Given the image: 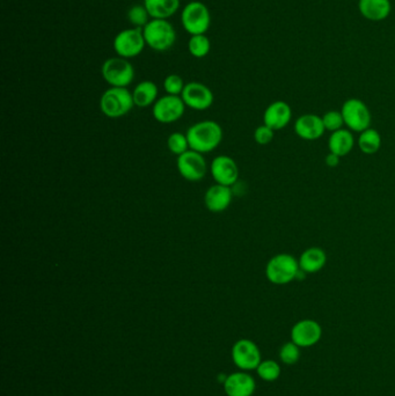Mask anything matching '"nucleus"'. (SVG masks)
I'll list each match as a JSON object with an SVG mask.
<instances>
[{"instance_id": "obj_29", "label": "nucleus", "mask_w": 395, "mask_h": 396, "mask_svg": "<svg viewBox=\"0 0 395 396\" xmlns=\"http://www.w3.org/2000/svg\"><path fill=\"white\" fill-rule=\"evenodd\" d=\"M150 14L144 5H135L128 12V20L135 28H144L149 24Z\"/></svg>"}, {"instance_id": "obj_10", "label": "nucleus", "mask_w": 395, "mask_h": 396, "mask_svg": "<svg viewBox=\"0 0 395 396\" xmlns=\"http://www.w3.org/2000/svg\"><path fill=\"white\" fill-rule=\"evenodd\" d=\"M185 109L186 105L181 96L167 94L159 98L153 105L152 115L158 122L168 124L179 121L185 114Z\"/></svg>"}, {"instance_id": "obj_17", "label": "nucleus", "mask_w": 395, "mask_h": 396, "mask_svg": "<svg viewBox=\"0 0 395 396\" xmlns=\"http://www.w3.org/2000/svg\"><path fill=\"white\" fill-rule=\"evenodd\" d=\"M324 131L322 117L315 114H304L294 122V132L304 140H317L324 135Z\"/></svg>"}, {"instance_id": "obj_20", "label": "nucleus", "mask_w": 395, "mask_h": 396, "mask_svg": "<svg viewBox=\"0 0 395 396\" xmlns=\"http://www.w3.org/2000/svg\"><path fill=\"white\" fill-rule=\"evenodd\" d=\"M298 262L301 270L304 271L305 274H317L322 270L327 263V254L324 249L319 247L308 248L301 253Z\"/></svg>"}, {"instance_id": "obj_3", "label": "nucleus", "mask_w": 395, "mask_h": 396, "mask_svg": "<svg viewBox=\"0 0 395 396\" xmlns=\"http://www.w3.org/2000/svg\"><path fill=\"white\" fill-rule=\"evenodd\" d=\"M301 271L297 258L290 254H277L268 261L266 277L271 284L287 285L297 279Z\"/></svg>"}, {"instance_id": "obj_14", "label": "nucleus", "mask_w": 395, "mask_h": 396, "mask_svg": "<svg viewBox=\"0 0 395 396\" xmlns=\"http://www.w3.org/2000/svg\"><path fill=\"white\" fill-rule=\"evenodd\" d=\"M210 170L216 183L223 186H234L239 177L237 163L229 156H216L211 163Z\"/></svg>"}, {"instance_id": "obj_8", "label": "nucleus", "mask_w": 395, "mask_h": 396, "mask_svg": "<svg viewBox=\"0 0 395 396\" xmlns=\"http://www.w3.org/2000/svg\"><path fill=\"white\" fill-rule=\"evenodd\" d=\"M146 42L142 28H129L120 31L114 38V50L119 57L130 59L142 54Z\"/></svg>"}, {"instance_id": "obj_24", "label": "nucleus", "mask_w": 395, "mask_h": 396, "mask_svg": "<svg viewBox=\"0 0 395 396\" xmlns=\"http://www.w3.org/2000/svg\"><path fill=\"white\" fill-rule=\"evenodd\" d=\"M358 147L364 154H375L382 147V135L377 130L368 128L359 133Z\"/></svg>"}, {"instance_id": "obj_22", "label": "nucleus", "mask_w": 395, "mask_h": 396, "mask_svg": "<svg viewBox=\"0 0 395 396\" xmlns=\"http://www.w3.org/2000/svg\"><path fill=\"white\" fill-rule=\"evenodd\" d=\"M146 10L151 19L167 20L180 8V0H144Z\"/></svg>"}, {"instance_id": "obj_15", "label": "nucleus", "mask_w": 395, "mask_h": 396, "mask_svg": "<svg viewBox=\"0 0 395 396\" xmlns=\"http://www.w3.org/2000/svg\"><path fill=\"white\" fill-rule=\"evenodd\" d=\"M224 390L227 396H253L257 390V381L250 373L239 371L227 376Z\"/></svg>"}, {"instance_id": "obj_2", "label": "nucleus", "mask_w": 395, "mask_h": 396, "mask_svg": "<svg viewBox=\"0 0 395 396\" xmlns=\"http://www.w3.org/2000/svg\"><path fill=\"white\" fill-rule=\"evenodd\" d=\"M135 107L131 91L127 87H110L100 98L102 114L109 119H120Z\"/></svg>"}, {"instance_id": "obj_26", "label": "nucleus", "mask_w": 395, "mask_h": 396, "mask_svg": "<svg viewBox=\"0 0 395 396\" xmlns=\"http://www.w3.org/2000/svg\"><path fill=\"white\" fill-rule=\"evenodd\" d=\"M188 50L195 58H204L211 50V42L206 34L193 35L188 42Z\"/></svg>"}, {"instance_id": "obj_25", "label": "nucleus", "mask_w": 395, "mask_h": 396, "mask_svg": "<svg viewBox=\"0 0 395 396\" xmlns=\"http://www.w3.org/2000/svg\"><path fill=\"white\" fill-rule=\"evenodd\" d=\"M255 371H257L259 378L266 383H274L282 374L280 364L273 359L262 360Z\"/></svg>"}, {"instance_id": "obj_12", "label": "nucleus", "mask_w": 395, "mask_h": 396, "mask_svg": "<svg viewBox=\"0 0 395 396\" xmlns=\"http://www.w3.org/2000/svg\"><path fill=\"white\" fill-rule=\"evenodd\" d=\"M291 341L301 349L311 348L320 342L322 337V327L319 322L312 318H304L294 323L291 329Z\"/></svg>"}, {"instance_id": "obj_30", "label": "nucleus", "mask_w": 395, "mask_h": 396, "mask_svg": "<svg viewBox=\"0 0 395 396\" xmlns=\"http://www.w3.org/2000/svg\"><path fill=\"white\" fill-rule=\"evenodd\" d=\"M322 122H324L326 131H338V130L343 129V126H345L342 112L338 110H329L326 112L322 116Z\"/></svg>"}, {"instance_id": "obj_27", "label": "nucleus", "mask_w": 395, "mask_h": 396, "mask_svg": "<svg viewBox=\"0 0 395 396\" xmlns=\"http://www.w3.org/2000/svg\"><path fill=\"white\" fill-rule=\"evenodd\" d=\"M301 348L298 346L296 343L287 342L283 346H280V351H278V358L280 362L285 364V365L290 366L294 365L299 362L301 357Z\"/></svg>"}, {"instance_id": "obj_1", "label": "nucleus", "mask_w": 395, "mask_h": 396, "mask_svg": "<svg viewBox=\"0 0 395 396\" xmlns=\"http://www.w3.org/2000/svg\"><path fill=\"white\" fill-rule=\"evenodd\" d=\"M186 135L190 149L202 154L216 149L223 140V129L215 121L195 123L190 126Z\"/></svg>"}, {"instance_id": "obj_33", "label": "nucleus", "mask_w": 395, "mask_h": 396, "mask_svg": "<svg viewBox=\"0 0 395 396\" xmlns=\"http://www.w3.org/2000/svg\"><path fill=\"white\" fill-rule=\"evenodd\" d=\"M340 159H341L340 156H336L334 153L329 152L324 158V163L328 167H336L340 163Z\"/></svg>"}, {"instance_id": "obj_32", "label": "nucleus", "mask_w": 395, "mask_h": 396, "mask_svg": "<svg viewBox=\"0 0 395 396\" xmlns=\"http://www.w3.org/2000/svg\"><path fill=\"white\" fill-rule=\"evenodd\" d=\"M274 137V130L266 126V124L259 126V128H257V130H255V132H254V139H255V142H257L259 145H268V144H271Z\"/></svg>"}, {"instance_id": "obj_31", "label": "nucleus", "mask_w": 395, "mask_h": 396, "mask_svg": "<svg viewBox=\"0 0 395 396\" xmlns=\"http://www.w3.org/2000/svg\"><path fill=\"white\" fill-rule=\"evenodd\" d=\"M185 86H186V84L183 82V79L178 75H167L164 80V89L168 95L181 96Z\"/></svg>"}, {"instance_id": "obj_4", "label": "nucleus", "mask_w": 395, "mask_h": 396, "mask_svg": "<svg viewBox=\"0 0 395 396\" xmlns=\"http://www.w3.org/2000/svg\"><path fill=\"white\" fill-rule=\"evenodd\" d=\"M143 34L146 45L156 51L168 50L176 41L175 28L168 20L162 19H151L143 28Z\"/></svg>"}, {"instance_id": "obj_23", "label": "nucleus", "mask_w": 395, "mask_h": 396, "mask_svg": "<svg viewBox=\"0 0 395 396\" xmlns=\"http://www.w3.org/2000/svg\"><path fill=\"white\" fill-rule=\"evenodd\" d=\"M132 98L135 105L139 108H148L150 105H155L158 100V87L155 82L144 80L136 86L132 91Z\"/></svg>"}, {"instance_id": "obj_21", "label": "nucleus", "mask_w": 395, "mask_h": 396, "mask_svg": "<svg viewBox=\"0 0 395 396\" xmlns=\"http://www.w3.org/2000/svg\"><path fill=\"white\" fill-rule=\"evenodd\" d=\"M355 146V138L350 130L341 129L338 131L331 132V137L328 139V149L329 152L334 153L336 156H348Z\"/></svg>"}, {"instance_id": "obj_7", "label": "nucleus", "mask_w": 395, "mask_h": 396, "mask_svg": "<svg viewBox=\"0 0 395 396\" xmlns=\"http://www.w3.org/2000/svg\"><path fill=\"white\" fill-rule=\"evenodd\" d=\"M341 112L345 124L350 131L361 133L371 126L370 109L359 98H348L342 105Z\"/></svg>"}, {"instance_id": "obj_13", "label": "nucleus", "mask_w": 395, "mask_h": 396, "mask_svg": "<svg viewBox=\"0 0 395 396\" xmlns=\"http://www.w3.org/2000/svg\"><path fill=\"white\" fill-rule=\"evenodd\" d=\"M181 98L186 107L194 109V110H199V112L209 109L215 100L213 91L202 82H197L186 84Z\"/></svg>"}, {"instance_id": "obj_11", "label": "nucleus", "mask_w": 395, "mask_h": 396, "mask_svg": "<svg viewBox=\"0 0 395 396\" xmlns=\"http://www.w3.org/2000/svg\"><path fill=\"white\" fill-rule=\"evenodd\" d=\"M176 166L180 175L189 182H199L206 176V161L202 153L193 149L178 156Z\"/></svg>"}, {"instance_id": "obj_28", "label": "nucleus", "mask_w": 395, "mask_h": 396, "mask_svg": "<svg viewBox=\"0 0 395 396\" xmlns=\"http://www.w3.org/2000/svg\"><path fill=\"white\" fill-rule=\"evenodd\" d=\"M167 147L173 154L178 156L189 151V142H188L187 135L182 132H173L167 138Z\"/></svg>"}, {"instance_id": "obj_16", "label": "nucleus", "mask_w": 395, "mask_h": 396, "mask_svg": "<svg viewBox=\"0 0 395 396\" xmlns=\"http://www.w3.org/2000/svg\"><path fill=\"white\" fill-rule=\"evenodd\" d=\"M292 119V109L285 101H275L264 110V124L274 131L287 128Z\"/></svg>"}, {"instance_id": "obj_6", "label": "nucleus", "mask_w": 395, "mask_h": 396, "mask_svg": "<svg viewBox=\"0 0 395 396\" xmlns=\"http://www.w3.org/2000/svg\"><path fill=\"white\" fill-rule=\"evenodd\" d=\"M102 77L112 87H128L135 79V68L122 57L108 58L102 64Z\"/></svg>"}, {"instance_id": "obj_5", "label": "nucleus", "mask_w": 395, "mask_h": 396, "mask_svg": "<svg viewBox=\"0 0 395 396\" xmlns=\"http://www.w3.org/2000/svg\"><path fill=\"white\" fill-rule=\"evenodd\" d=\"M181 24L188 34L202 35L209 31L211 15L206 5L201 1H192L183 7Z\"/></svg>"}, {"instance_id": "obj_18", "label": "nucleus", "mask_w": 395, "mask_h": 396, "mask_svg": "<svg viewBox=\"0 0 395 396\" xmlns=\"http://www.w3.org/2000/svg\"><path fill=\"white\" fill-rule=\"evenodd\" d=\"M232 202V190L230 186L216 183L210 186L204 195V203L208 210L220 214L227 210Z\"/></svg>"}, {"instance_id": "obj_19", "label": "nucleus", "mask_w": 395, "mask_h": 396, "mask_svg": "<svg viewBox=\"0 0 395 396\" xmlns=\"http://www.w3.org/2000/svg\"><path fill=\"white\" fill-rule=\"evenodd\" d=\"M358 10L366 20L380 22L389 17L392 3L389 0H358Z\"/></svg>"}, {"instance_id": "obj_9", "label": "nucleus", "mask_w": 395, "mask_h": 396, "mask_svg": "<svg viewBox=\"0 0 395 396\" xmlns=\"http://www.w3.org/2000/svg\"><path fill=\"white\" fill-rule=\"evenodd\" d=\"M231 355L234 365L246 372L257 369V366L262 362L260 349L252 339H241L234 343Z\"/></svg>"}]
</instances>
